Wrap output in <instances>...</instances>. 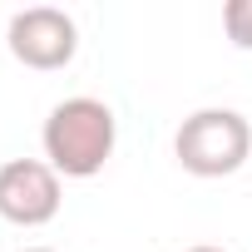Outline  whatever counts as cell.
<instances>
[{"instance_id": "5b68a950", "label": "cell", "mask_w": 252, "mask_h": 252, "mask_svg": "<svg viewBox=\"0 0 252 252\" xmlns=\"http://www.w3.org/2000/svg\"><path fill=\"white\" fill-rule=\"evenodd\" d=\"M222 30L237 50H252V0H227L222 5Z\"/></svg>"}, {"instance_id": "6da1fadb", "label": "cell", "mask_w": 252, "mask_h": 252, "mask_svg": "<svg viewBox=\"0 0 252 252\" xmlns=\"http://www.w3.org/2000/svg\"><path fill=\"white\" fill-rule=\"evenodd\" d=\"M40 144H45V163L60 178H94L114 158L119 119H114V109L104 99L69 94V99H60L50 109L45 129H40Z\"/></svg>"}, {"instance_id": "277c9868", "label": "cell", "mask_w": 252, "mask_h": 252, "mask_svg": "<svg viewBox=\"0 0 252 252\" xmlns=\"http://www.w3.org/2000/svg\"><path fill=\"white\" fill-rule=\"evenodd\" d=\"M64 178L45 158H10L0 163V218L15 227H45L60 218Z\"/></svg>"}, {"instance_id": "7a4b0ae2", "label": "cell", "mask_w": 252, "mask_h": 252, "mask_svg": "<svg viewBox=\"0 0 252 252\" xmlns=\"http://www.w3.org/2000/svg\"><path fill=\"white\" fill-rule=\"evenodd\" d=\"M173 158L193 178H232L242 163H252V124L222 104L193 109L173 134Z\"/></svg>"}, {"instance_id": "8992f818", "label": "cell", "mask_w": 252, "mask_h": 252, "mask_svg": "<svg viewBox=\"0 0 252 252\" xmlns=\"http://www.w3.org/2000/svg\"><path fill=\"white\" fill-rule=\"evenodd\" d=\"M183 252H227V247H213V242H198V247H183Z\"/></svg>"}, {"instance_id": "3957f363", "label": "cell", "mask_w": 252, "mask_h": 252, "mask_svg": "<svg viewBox=\"0 0 252 252\" xmlns=\"http://www.w3.org/2000/svg\"><path fill=\"white\" fill-rule=\"evenodd\" d=\"M5 50L25 64V69H40V74H55L64 64H74L79 55V25L69 10L60 5H30V10H15L10 25H5Z\"/></svg>"}, {"instance_id": "52a82bcc", "label": "cell", "mask_w": 252, "mask_h": 252, "mask_svg": "<svg viewBox=\"0 0 252 252\" xmlns=\"http://www.w3.org/2000/svg\"><path fill=\"white\" fill-rule=\"evenodd\" d=\"M20 252H55V247H20Z\"/></svg>"}]
</instances>
